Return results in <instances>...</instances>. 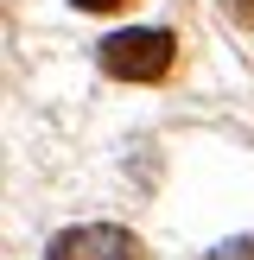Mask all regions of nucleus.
Returning a JSON list of instances; mask_svg holds the SVG:
<instances>
[{"label":"nucleus","instance_id":"2","mask_svg":"<svg viewBox=\"0 0 254 260\" xmlns=\"http://www.w3.org/2000/svg\"><path fill=\"white\" fill-rule=\"evenodd\" d=\"M45 260H140V241L114 222H83V229H64L51 235Z\"/></svg>","mask_w":254,"mask_h":260},{"label":"nucleus","instance_id":"4","mask_svg":"<svg viewBox=\"0 0 254 260\" xmlns=\"http://www.w3.org/2000/svg\"><path fill=\"white\" fill-rule=\"evenodd\" d=\"M70 7H83V13H114V7H127V0H70Z\"/></svg>","mask_w":254,"mask_h":260},{"label":"nucleus","instance_id":"5","mask_svg":"<svg viewBox=\"0 0 254 260\" xmlns=\"http://www.w3.org/2000/svg\"><path fill=\"white\" fill-rule=\"evenodd\" d=\"M223 7H229V13H235V19H241V25H254V0H223Z\"/></svg>","mask_w":254,"mask_h":260},{"label":"nucleus","instance_id":"1","mask_svg":"<svg viewBox=\"0 0 254 260\" xmlns=\"http://www.w3.org/2000/svg\"><path fill=\"white\" fill-rule=\"evenodd\" d=\"M172 57H178V45L159 25H127V32L102 38V70L127 76V83H159V76L172 70Z\"/></svg>","mask_w":254,"mask_h":260},{"label":"nucleus","instance_id":"3","mask_svg":"<svg viewBox=\"0 0 254 260\" xmlns=\"http://www.w3.org/2000/svg\"><path fill=\"white\" fill-rule=\"evenodd\" d=\"M216 260H254V241H229V248H216Z\"/></svg>","mask_w":254,"mask_h":260}]
</instances>
